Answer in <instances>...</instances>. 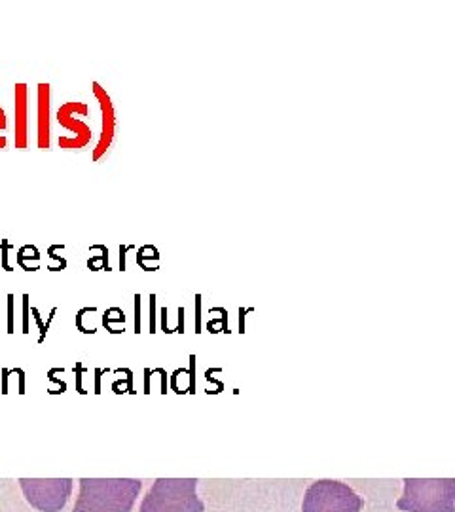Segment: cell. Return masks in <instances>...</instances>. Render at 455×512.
<instances>
[{
    "mask_svg": "<svg viewBox=\"0 0 455 512\" xmlns=\"http://www.w3.org/2000/svg\"><path fill=\"white\" fill-rule=\"evenodd\" d=\"M141 488L137 478H82L73 512H131Z\"/></svg>",
    "mask_w": 455,
    "mask_h": 512,
    "instance_id": "obj_1",
    "label": "cell"
},
{
    "mask_svg": "<svg viewBox=\"0 0 455 512\" xmlns=\"http://www.w3.org/2000/svg\"><path fill=\"white\" fill-rule=\"evenodd\" d=\"M402 512H454L452 478H404V494L397 501Z\"/></svg>",
    "mask_w": 455,
    "mask_h": 512,
    "instance_id": "obj_2",
    "label": "cell"
},
{
    "mask_svg": "<svg viewBox=\"0 0 455 512\" xmlns=\"http://www.w3.org/2000/svg\"><path fill=\"white\" fill-rule=\"evenodd\" d=\"M139 512H205L198 497V478H158Z\"/></svg>",
    "mask_w": 455,
    "mask_h": 512,
    "instance_id": "obj_3",
    "label": "cell"
},
{
    "mask_svg": "<svg viewBox=\"0 0 455 512\" xmlns=\"http://www.w3.org/2000/svg\"><path fill=\"white\" fill-rule=\"evenodd\" d=\"M363 497L344 482L317 480L302 501V512H363Z\"/></svg>",
    "mask_w": 455,
    "mask_h": 512,
    "instance_id": "obj_4",
    "label": "cell"
},
{
    "mask_svg": "<svg viewBox=\"0 0 455 512\" xmlns=\"http://www.w3.org/2000/svg\"><path fill=\"white\" fill-rule=\"evenodd\" d=\"M25 499L40 512H59L73 494L71 478H21Z\"/></svg>",
    "mask_w": 455,
    "mask_h": 512,
    "instance_id": "obj_5",
    "label": "cell"
},
{
    "mask_svg": "<svg viewBox=\"0 0 455 512\" xmlns=\"http://www.w3.org/2000/svg\"><path fill=\"white\" fill-rule=\"evenodd\" d=\"M88 105L80 103V101H71L65 103L61 109L57 110V124L61 128L73 131L74 137H59V148L63 150H80L86 148L91 143V129L86 122L76 120L74 114H82L88 116Z\"/></svg>",
    "mask_w": 455,
    "mask_h": 512,
    "instance_id": "obj_6",
    "label": "cell"
},
{
    "mask_svg": "<svg viewBox=\"0 0 455 512\" xmlns=\"http://www.w3.org/2000/svg\"><path fill=\"white\" fill-rule=\"evenodd\" d=\"M91 90L95 93V97L99 101V107H101V137H99V143H97V147L93 148V154H91L93 162H99L109 152L112 143H114L116 112H114V105H112L109 93L105 88H101L99 82H93Z\"/></svg>",
    "mask_w": 455,
    "mask_h": 512,
    "instance_id": "obj_7",
    "label": "cell"
},
{
    "mask_svg": "<svg viewBox=\"0 0 455 512\" xmlns=\"http://www.w3.org/2000/svg\"><path fill=\"white\" fill-rule=\"evenodd\" d=\"M14 112H16V137L18 150L29 147V88L27 84L14 86Z\"/></svg>",
    "mask_w": 455,
    "mask_h": 512,
    "instance_id": "obj_8",
    "label": "cell"
},
{
    "mask_svg": "<svg viewBox=\"0 0 455 512\" xmlns=\"http://www.w3.org/2000/svg\"><path fill=\"white\" fill-rule=\"evenodd\" d=\"M50 84L42 82L38 84V148L40 150H50Z\"/></svg>",
    "mask_w": 455,
    "mask_h": 512,
    "instance_id": "obj_9",
    "label": "cell"
},
{
    "mask_svg": "<svg viewBox=\"0 0 455 512\" xmlns=\"http://www.w3.org/2000/svg\"><path fill=\"white\" fill-rule=\"evenodd\" d=\"M16 262L25 270V272H37L38 262H40V253L35 245H23L16 255Z\"/></svg>",
    "mask_w": 455,
    "mask_h": 512,
    "instance_id": "obj_10",
    "label": "cell"
},
{
    "mask_svg": "<svg viewBox=\"0 0 455 512\" xmlns=\"http://www.w3.org/2000/svg\"><path fill=\"white\" fill-rule=\"evenodd\" d=\"M88 268L93 270V272H99V270H107V272H110L112 268L109 266V249L105 247V249H103V255L91 256L90 260H88Z\"/></svg>",
    "mask_w": 455,
    "mask_h": 512,
    "instance_id": "obj_11",
    "label": "cell"
},
{
    "mask_svg": "<svg viewBox=\"0 0 455 512\" xmlns=\"http://www.w3.org/2000/svg\"><path fill=\"white\" fill-rule=\"evenodd\" d=\"M16 247L8 241V239H0V266L4 272H14V268L8 264V256L10 251H14Z\"/></svg>",
    "mask_w": 455,
    "mask_h": 512,
    "instance_id": "obj_12",
    "label": "cell"
},
{
    "mask_svg": "<svg viewBox=\"0 0 455 512\" xmlns=\"http://www.w3.org/2000/svg\"><path fill=\"white\" fill-rule=\"evenodd\" d=\"M63 249H65V245H52V247L48 249V256H50L52 260H55V264L48 266L50 272H59V270H65V268H67V260L61 258V256L55 255V251H63Z\"/></svg>",
    "mask_w": 455,
    "mask_h": 512,
    "instance_id": "obj_13",
    "label": "cell"
},
{
    "mask_svg": "<svg viewBox=\"0 0 455 512\" xmlns=\"http://www.w3.org/2000/svg\"><path fill=\"white\" fill-rule=\"evenodd\" d=\"M8 128V118L4 109H0V150L8 147V137H4V131Z\"/></svg>",
    "mask_w": 455,
    "mask_h": 512,
    "instance_id": "obj_14",
    "label": "cell"
},
{
    "mask_svg": "<svg viewBox=\"0 0 455 512\" xmlns=\"http://www.w3.org/2000/svg\"><path fill=\"white\" fill-rule=\"evenodd\" d=\"M129 251H135V245H120V270H126V256Z\"/></svg>",
    "mask_w": 455,
    "mask_h": 512,
    "instance_id": "obj_15",
    "label": "cell"
}]
</instances>
